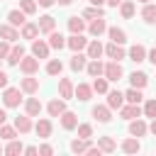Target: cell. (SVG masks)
Returning <instances> with one entry per match:
<instances>
[{
	"mask_svg": "<svg viewBox=\"0 0 156 156\" xmlns=\"http://www.w3.org/2000/svg\"><path fill=\"white\" fill-rule=\"evenodd\" d=\"M24 93H22V88L17 85H7V88H2V105L7 107V110H15V107H20L22 102H24V98H22Z\"/></svg>",
	"mask_w": 156,
	"mask_h": 156,
	"instance_id": "cell-1",
	"label": "cell"
},
{
	"mask_svg": "<svg viewBox=\"0 0 156 156\" xmlns=\"http://www.w3.org/2000/svg\"><path fill=\"white\" fill-rule=\"evenodd\" d=\"M105 56H107L110 61H122V58H127V49H124V44L107 41V44H105Z\"/></svg>",
	"mask_w": 156,
	"mask_h": 156,
	"instance_id": "cell-2",
	"label": "cell"
},
{
	"mask_svg": "<svg viewBox=\"0 0 156 156\" xmlns=\"http://www.w3.org/2000/svg\"><path fill=\"white\" fill-rule=\"evenodd\" d=\"M105 78H107L110 83L122 80V78H124V68H122V63H119V61H107V63H105Z\"/></svg>",
	"mask_w": 156,
	"mask_h": 156,
	"instance_id": "cell-3",
	"label": "cell"
},
{
	"mask_svg": "<svg viewBox=\"0 0 156 156\" xmlns=\"http://www.w3.org/2000/svg\"><path fill=\"white\" fill-rule=\"evenodd\" d=\"M90 115H93V119H95V122H100V124L112 122V107H110L107 102H105V105H93Z\"/></svg>",
	"mask_w": 156,
	"mask_h": 156,
	"instance_id": "cell-4",
	"label": "cell"
},
{
	"mask_svg": "<svg viewBox=\"0 0 156 156\" xmlns=\"http://www.w3.org/2000/svg\"><path fill=\"white\" fill-rule=\"evenodd\" d=\"M117 112H119V117L127 119V122H129V119H136V117H144V110H141V105H136V102H124Z\"/></svg>",
	"mask_w": 156,
	"mask_h": 156,
	"instance_id": "cell-5",
	"label": "cell"
},
{
	"mask_svg": "<svg viewBox=\"0 0 156 156\" xmlns=\"http://www.w3.org/2000/svg\"><path fill=\"white\" fill-rule=\"evenodd\" d=\"M66 24H68V32H71V34H83V32L88 29V20H85L83 15H71V17L66 20Z\"/></svg>",
	"mask_w": 156,
	"mask_h": 156,
	"instance_id": "cell-6",
	"label": "cell"
},
{
	"mask_svg": "<svg viewBox=\"0 0 156 156\" xmlns=\"http://www.w3.org/2000/svg\"><path fill=\"white\" fill-rule=\"evenodd\" d=\"M107 22H105V17H98V20H90L88 22V34L93 37V39H100L102 34H107Z\"/></svg>",
	"mask_w": 156,
	"mask_h": 156,
	"instance_id": "cell-7",
	"label": "cell"
},
{
	"mask_svg": "<svg viewBox=\"0 0 156 156\" xmlns=\"http://www.w3.org/2000/svg\"><path fill=\"white\" fill-rule=\"evenodd\" d=\"M34 132H37L39 139H49L51 132H54V122H51L49 117H39V119L34 122Z\"/></svg>",
	"mask_w": 156,
	"mask_h": 156,
	"instance_id": "cell-8",
	"label": "cell"
},
{
	"mask_svg": "<svg viewBox=\"0 0 156 156\" xmlns=\"http://www.w3.org/2000/svg\"><path fill=\"white\" fill-rule=\"evenodd\" d=\"M85 66H88V54L85 51H73V56L68 61V68L73 73H80V71H85Z\"/></svg>",
	"mask_w": 156,
	"mask_h": 156,
	"instance_id": "cell-9",
	"label": "cell"
},
{
	"mask_svg": "<svg viewBox=\"0 0 156 156\" xmlns=\"http://www.w3.org/2000/svg\"><path fill=\"white\" fill-rule=\"evenodd\" d=\"M68 107H66V100L58 95V98H51L49 102H46V112H49V117H61L63 112H66Z\"/></svg>",
	"mask_w": 156,
	"mask_h": 156,
	"instance_id": "cell-10",
	"label": "cell"
},
{
	"mask_svg": "<svg viewBox=\"0 0 156 156\" xmlns=\"http://www.w3.org/2000/svg\"><path fill=\"white\" fill-rule=\"evenodd\" d=\"M127 132L132 134V136H146L149 134V124H146V119H141V117H136V119H129V127H127Z\"/></svg>",
	"mask_w": 156,
	"mask_h": 156,
	"instance_id": "cell-11",
	"label": "cell"
},
{
	"mask_svg": "<svg viewBox=\"0 0 156 156\" xmlns=\"http://www.w3.org/2000/svg\"><path fill=\"white\" fill-rule=\"evenodd\" d=\"M58 95H61L63 100H73V98H76V85H73L71 78H61V76H58Z\"/></svg>",
	"mask_w": 156,
	"mask_h": 156,
	"instance_id": "cell-12",
	"label": "cell"
},
{
	"mask_svg": "<svg viewBox=\"0 0 156 156\" xmlns=\"http://www.w3.org/2000/svg\"><path fill=\"white\" fill-rule=\"evenodd\" d=\"M22 107H24V112H27L29 117H39V115H41V110H44L41 100H39V98H34V95H29V98L22 102Z\"/></svg>",
	"mask_w": 156,
	"mask_h": 156,
	"instance_id": "cell-13",
	"label": "cell"
},
{
	"mask_svg": "<svg viewBox=\"0 0 156 156\" xmlns=\"http://www.w3.org/2000/svg\"><path fill=\"white\" fill-rule=\"evenodd\" d=\"M88 41L90 39H85V34H71V37H66V46L71 51H85Z\"/></svg>",
	"mask_w": 156,
	"mask_h": 156,
	"instance_id": "cell-14",
	"label": "cell"
},
{
	"mask_svg": "<svg viewBox=\"0 0 156 156\" xmlns=\"http://www.w3.org/2000/svg\"><path fill=\"white\" fill-rule=\"evenodd\" d=\"M32 54L41 61V58H49V54H51V46H49V41H44V39H34L32 41Z\"/></svg>",
	"mask_w": 156,
	"mask_h": 156,
	"instance_id": "cell-15",
	"label": "cell"
},
{
	"mask_svg": "<svg viewBox=\"0 0 156 156\" xmlns=\"http://www.w3.org/2000/svg\"><path fill=\"white\" fill-rule=\"evenodd\" d=\"M146 46L144 44H132L129 49H127V58L129 61H134V63H141V61H146Z\"/></svg>",
	"mask_w": 156,
	"mask_h": 156,
	"instance_id": "cell-16",
	"label": "cell"
},
{
	"mask_svg": "<svg viewBox=\"0 0 156 156\" xmlns=\"http://www.w3.org/2000/svg\"><path fill=\"white\" fill-rule=\"evenodd\" d=\"M20 71L24 73V76H34L37 71H39V58L32 54V56H24L22 61H20Z\"/></svg>",
	"mask_w": 156,
	"mask_h": 156,
	"instance_id": "cell-17",
	"label": "cell"
},
{
	"mask_svg": "<svg viewBox=\"0 0 156 156\" xmlns=\"http://www.w3.org/2000/svg\"><path fill=\"white\" fill-rule=\"evenodd\" d=\"M20 88H22L24 95H37V93H39V78L24 76V78H20Z\"/></svg>",
	"mask_w": 156,
	"mask_h": 156,
	"instance_id": "cell-18",
	"label": "cell"
},
{
	"mask_svg": "<svg viewBox=\"0 0 156 156\" xmlns=\"http://www.w3.org/2000/svg\"><path fill=\"white\" fill-rule=\"evenodd\" d=\"M58 124H61V129H63V132H73V129L78 127V115H76V112H71V110H66V112L58 117Z\"/></svg>",
	"mask_w": 156,
	"mask_h": 156,
	"instance_id": "cell-19",
	"label": "cell"
},
{
	"mask_svg": "<svg viewBox=\"0 0 156 156\" xmlns=\"http://www.w3.org/2000/svg\"><path fill=\"white\" fill-rule=\"evenodd\" d=\"M0 39H5V41H10V44H15L17 39H22V34H20V29H17V27H12L10 22H5V24H0Z\"/></svg>",
	"mask_w": 156,
	"mask_h": 156,
	"instance_id": "cell-20",
	"label": "cell"
},
{
	"mask_svg": "<svg viewBox=\"0 0 156 156\" xmlns=\"http://www.w3.org/2000/svg\"><path fill=\"white\" fill-rule=\"evenodd\" d=\"M88 146H93V139H83V136H76L68 141V151L71 154H85Z\"/></svg>",
	"mask_w": 156,
	"mask_h": 156,
	"instance_id": "cell-21",
	"label": "cell"
},
{
	"mask_svg": "<svg viewBox=\"0 0 156 156\" xmlns=\"http://www.w3.org/2000/svg\"><path fill=\"white\" fill-rule=\"evenodd\" d=\"M20 34H22V39H27V41H34L41 32H39V24L37 22H24L22 27H20Z\"/></svg>",
	"mask_w": 156,
	"mask_h": 156,
	"instance_id": "cell-22",
	"label": "cell"
},
{
	"mask_svg": "<svg viewBox=\"0 0 156 156\" xmlns=\"http://www.w3.org/2000/svg\"><path fill=\"white\" fill-rule=\"evenodd\" d=\"M85 54H88V58H100V56H105V44L100 39H90L85 46Z\"/></svg>",
	"mask_w": 156,
	"mask_h": 156,
	"instance_id": "cell-23",
	"label": "cell"
},
{
	"mask_svg": "<svg viewBox=\"0 0 156 156\" xmlns=\"http://www.w3.org/2000/svg\"><path fill=\"white\" fill-rule=\"evenodd\" d=\"M15 127H17V132L20 134H29L32 129H34V122H32V117L24 112V115H20V117H15V122H12Z\"/></svg>",
	"mask_w": 156,
	"mask_h": 156,
	"instance_id": "cell-24",
	"label": "cell"
},
{
	"mask_svg": "<svg viewBox=\"0 0 156 156\" xmlns=\"http://www.w3.org/2000/svg\"><path fill=\"white\" fill-rule=\"evenodd\" d=\"M119 149L124 151V154H139L141 151V141H139V136H127V139H122V144H119Z\"/></svg>",
	"mask_w": 156,
	"mask_h": 156,
	"instance_id": "cell-25",
	"label": "cell"
},
{
	"mask_svg": "<svg viewBox=\"0 0 156 156\" xmlns=\"http://www.w3.org/2000/svg\"><path fill=\"white\" fill-rule=\"evenodd\" d=\"M24 56H27V54H24V46L15 41V44H12V49H10V56H7L5 61H7L10 66H20V61H22Z\"/></svg>",
	"mask_w": 156,
	"mask_h": 156,
	"instance_id": "cell-26",
	"label": "cell"
},
{
	"mask_svg": "<svg viewBox=\"0 0 156 156\" xmlns=\"http://www.w3.org/2000/svg\"><path fill=\"white\" fill-rule=\"evenodd\" d=\"M85 73L90 78H98V76H105V63L100 58H88V66H85Z\"/></svg>",
	"mask_w": 156,
	"mask_h": 156,
	"instance_id": "cell-27",
	"label": "cell"
},
{
	"mask_svg": "<svg viewBox=\"0 0 156 156\" xmlns=\"http://www.w3.org/2000/svg\"><path fill=\"white\" fill-rule=\"evenodd\" d=\"M129 85L144 90V88L149 85V76H146L144 71H132V73H129Z\"/></svg>",
	"mask_w": 156,
	"mask_h": 156,
	"instance_id": "cell-28",
	"label": "cell"
},
{
	"mask_svg": "<svg viewBox=\"0 0 156 156\" xmlns=\"http://www.w3.org/2000/svg\"><path fill=\"white\" fill-rule=\"evenodd\" d=\"M93 95H95V90H93V83H78V85H76V100H80V102H88Z\"/></svg>",
	"mask_w": 156,
	"mask_h": 156,
	"instance_id": "cell-29",
	"label": "cell"
},
{
	"mask_svg": "<svg viewBox=\"0 0 156 156\" xmlns=\"http://www.w3.org/2000/svg\"><path fill=\"white\" fill-rule=\"evenodd\" d=\"M37 24H39V32H41V34H51V32L56 29V17H51V15H41V17L37 20Z\"/></svg>",
	"mask_w": 156,
	"mask_h": 156,
	"instance_id": "cell-30",
	"label": "cell"
},
{
	"mask_svg": "<svg viewBox=\"0 0 156 156\" xmlns=\"http://www.w3.org/2000/svg\"><path fill=\"white\" fill-rule=\"evenodd\" d=\"M105 102H107L112 110H119L127 100H124V93H122V90H107V100H105Z\"/></svg>",
	"mask_w": 156,
	"mask_h": 156,
	"instance_id": "cell-31",
	"label": "cell"
},
{
	"mask_svg": "<svg viewBox=\"0 0 156 156\" xmlns=\"http://www.w3.org/2000/svg\"><path fill=\"white\" fill-rule=\"evenodd\" d=\"M119 15H122V20H132V17L136 15V0H122Z\"/></svg>",
	"mask_w": 156,
	"mask_h": 156,
	"instance_id": "cell-32",
	"label": "cell"
},
{
	"mask_svg": "<svg viewBox=\"0 0 156 156\" xmlns=\"http://www.w3.org/2000/svg\"><path fill=\"white\" fill-rule=\"evenodd\" d=\"M7 22H10L12 27H17V29H20V27L27 22V15H24L20 7H15V10H10V12H7Z\"/></svg>",
	"mask_w": 156,
	"mask_h": 156,
	"instance_id": "cell-33",
	"label": "cell"
},
{
	"mask_svg": "<svg viewBox=\"0 0 156 156\" xmlns=\"http://www.w3.org/2000/svg\"><path fill=\"white\" fill-rule=\"evenodd\" d=\"M107 37H110V41H117V44H127V32H124L122 27H117V24L107 27Z\"/></svg>",
	"mask_w": 156,
	"mask_h": 156,
	"instance_id": "cell-34",
	"label": "cell"
},
{
	"mask_svg": "<svg viewBox=\"0 0 156 156\" xmlns=\"http://www.w3.org/2000/svg\"><path fill=\"white\" fill-rule=\"evenodd\" d=\"M46 37H49L46 41H49V46H51V49H56V51L66 49V37H63L61 32H56V29H54V32H51V34H46Z\"/></svg>",
	"mask_w": 156,
	"mask_h": 156,
	"instance_id": "cell-35",
	"label": "cell"
},
{
	"mask_svg": "<svg viewBox=\"0 0 156 156\" xmlns=\"http://www.w3.org/2000/svg\"><path fill=\"white\" fill-rule=\"evenodd\" d=\"M98 146L102 149V154H112V151H117V141H115V136H110V134L98 136Z\"/></svg>",
	"mask_w": 156,
	"mask_h": 156,
	"instance_id": "cell-36",
	"label": "cell"
},
{
	"mask_svg": "<svg viewBox=\"0 0 156 156\" xmlns=\"http://www.w3.org/2000/svg\"><path fill=\"white\" fill-rule=\"evenodd\" d=\"M44 71H46V76H61L63 73V63H61V58H49L46 61V66H44Z\"/></svg>",
	"mask_w": 156,
	"mask_h": 156,
	"instance_id": "cell-37",
	"label": "cell"
},
{
	"mask_svg": "<svg viewBox=\"0 0 156 156\" xmlns=\"http://www.w3.org/2000/svg\"><path fill=\"white\" fill-rule=\"evenodd\" d=\"M5 154H7V156L24 154V144H22L20 139H10V141H5Z\"/></svg>",
	"mask_w": 156,
	"mask_h": 156,
	"instance_id": "cell-38",
	"label": "cell"
},
{
	"mask_svg": "<svg viewBox=\"0 0 156 156\" xmlns=\"http://www.w3.org/2000/svg\"><path fill=\"white\" fill-rule=\"evenodd\" d=\"M141 20H144L146 24H154V22H156V5H154V2H144V7H141Z\"/></svg>",
	"mask_w": 156,
	"mask_h": 156,
	"instance_id": "cell-39",
	"label": "cell"
},
{
	"mask_svg": "<svg viewBox=\"0 0 156 156\" xmlns=\"http://www.w3.org/2000/svg\"><path fill=\"white\" fill-rule=\"evenodd\" d=\"M93 90H95L98 95H107V90H110V80H107L105 76L93 78Z\"/></svg>",
	"mask_w": 156,
	"mask_h": 156,
	"instance_id": "cell-40",
	"label": "cell"
},
{
	"mask_svg": "<svg viewBox=\"0 0 156 156\" xmlns=\"http://www.w3.org/2000/svg\"><path fill=\"white\" fill-rule=\"evenodd\" d=\"M17 136H20V132H17L15 124H0V139H2V141L17 139Z\"/></svg>",
	"mask_w": 156,
	"mask_h": 156,
	"instance_id": "cell-41",
	"label": "cell"
},
{
	"mask_svg": "<svg viewBox=\"0 0 156 156\" xmlns=\"http://www.w3.org/2000/svg\"><path fill=\"white\" fill-rule=\"evenodd\" d=\"M124 100H127V102L141 105V102H144V93H141L139 88H132V85H129V90H124Z\"/></svg>",
	"mask_w": 156,
	"mask_h": 156,
	"instance_id": "cell-42",
	"label": "cell"
},
{
	"mask_svg": "<svg viewBox=\"0 0 156 156\" xmlns=\"http://www.w3.org/2000/svg\"><path fill=\"white\" fill-rule=\"evenodd\" d=\"M80 15H83V17H85V20L90 22V20H98V17H105V10H102V7H98V5H90V7H85V10L80 12Z\"/></svg>",
	"mask_w": 156,
	"mask_h": 156,
	"instance_id": "cell-43",
	"label": "cell"
},
{
	"mask_svg": "<svg viewBox=\"0 0 156 156\" xmlns=\"http://www.w3.org/2000/svg\"><path fill=\"white\" fill-rule=\"evenodd\" d=\"M141 110H144V117L154 119V117H156V98H149V100H144Z\"/></svg>",
	"mask_w": 156,
	"mask_h": 156,
	"instance_id": "cell-44",
	"label": "cell"
},
{
	"mask_svg": "<svg viewBox=\"0 0 156 156\" xmlns=\"http://www.w3.org/2000/svg\"><path fill=\"white\" fill-rule=\"evenodd\" d=\"M20 10L29 17V15H34L39 10V5H37V0H20Z\"/></svg>",
	"mask_w": 156,
	"mask_h": 156,
	"instance_id": "cell-45",
	"label": "cell"
},
{
	"mask_svg": "<svg viewBox=\"0 0 156 156\" xmlns=\"http://www.w3.org/2000/svg\"><path fill=\"white\" fill-rule=\"evenodd\" d=\"M78 136H83V139H93V124L90 122H78Z\"/></svg>",
	"mask_w": 156,
	"mask_h": 156,
	"instance_id": "cell-46",
	"label": "cell"
},
{
	"mask_svg": "<svg viewBox=\"0 0 156 156\" xmlns=\"http://www.w3.org/2000/svg\"><path fill=\"white\" fill-rule=\"evenodd\" d=\"M10 49H12V44L5 41V39H0V61H5V58L10 56Z\"/></svg>",
	"mask_w": 156,
	"mask_h": 156,
	"instance_id": "cell-47",
	"label": "cell"
},
{
	"mask_svg": "<svg viewBox=\"0 0 156 156\" xmlns=\"http://www.w3.org/2000/svg\"><path fill=\"white\" fill-rule=\"evenodd\" d=\"M51 154H54V146L51 144H46V141L39 144V156H51Z\"/></svg>",
	"mask_w": 156,
	"mask_h": 156,
	"instance_id": "cell-48",
	"label": "cell"
},
{
	"mask_svg": "<svg viewBox=\"0 0 156 156\" xmlns=\"http://www.w3.org/2000/svg\"><path fill=\"white\" fill-rule=\"evenodd\" d=\"M146 61H149L151 66H156V46H151V49L146 51Z\"/></svg>",
	"mask_w": 156,
	"mask_h": 156,
	"instance_id": "cell-49",
	"label": "cell"
},
{
	"mask_svg": "<svg viewBox=\"0 0 156 156\" xmlns=\"http://www.w3.org/2000/svg\"><path fill=\"white\" fill-rule=\"evenodd\" d=\"M7 85H10V76L5 71H0V88H7Z\"/></svg>",
	"mask_w": 156,
	"mask_h": 156,
	"instance_id": "cell-50",
	"label": "cell"
},
{
	"mask_svg": "<svg viewBox=\"0 0 156 156\" xmlns=\"http://www.w3.org/2000/svg\"><path fill=\"white\" fill-rule=\"evenodd\" d=\"M37 5H39V7H46V10H49V7H54V5H56V0H37Z\"/></svg>",
	"mask_w": 156,
	"mask_h": 156,
	"instance_id": "cell-51",
	"label": "cell"
},
{
	"mask_svg": "<svg viewBox=\"0 0 156 156\" xmlns=\"http://www.w3.org/2000/svg\"><path fill=\"white\" fill-rule=\"evenodd\" d=\"M24 154L27 156H37L39 154V146H24Z\"/></svg>",
	"mask_w": 156,
	"mask_h": 156,
	"instance_id": "cell-52",
	"label": "cell"
},
{
	"mask_svg": "<svg viewBox=\"0 0 156 156\" xmlns=\"http://www.w3.org/2000/svg\"><path fill=\"white\" fill-rule=\"evenodd\" d=\"M149 134H154V136H156V117L149 122Z\"/></svg>",
	"mask_w": 156,
	"mask_h": 156,
	"instance_id": "cell-53",
	"label": "cell"
},
{
	"mask_svg": "<svg viewBox=\"0 0 156 156\" xmlns=\"http://www.w3.org/2000/svg\"><path fill=\"white\" fill-rule=\"evenodd\" d=\"M7 107H0V124H5V119H7V112H5Z\"/></svg>",
	"mask_w": 156,
	"mask_h": 156,
	"instance_id": "cell-54",
	"label": "cell"
},
{
	"mask_svg": "<svg viewBox=\"0 0 156 156\" xmlns=\"http://www.w3.org/2000/svg\"><path fill=\"white\" fill-rule=\"evenodd\" d=\"M90 5H98V7H102V5H107V0H88Z\"/></svg>",
	"mask_w": 156,
	"mask_h": 156,
	"instance_id": "cell-55",
	"label": "cell"
},
{
	"mask_svg": "<svg viewBox=\"0 0 156 156\" xmlns=\"http://www.w3.org/2000/svg\"><path fill=\"white\" fill-rule=\"evenodd\" d=\"M107 5H110V7H119V5H122V0H107Z\"/></svg>",
	"mask_w": 156,
	"mask_h": 156,
	"instance_id": "cell-56",
	"label": "cell"
},
{
	"mask_svg": "<svg viewBox=\"0 0 156 156\" xmlns=\"http://www.w3.org/2000/svg\"><path fill=\"white\" fill-rule=\"evenodd\" d=\"M56 2H58V5H71L73 0H56Z\"/></svg>",
	"mask_w": 156,
	"mask_h": 156,
	"instance_id": "cell-57",
	"label": "cell"
},
{
	"mask_svg": "<svg viewBox=\"0 0 156 156\" xmlns=\"http://www.w3.org/2000/svg\"><path fill=\"white\" fill-rule=\"evenodd\" d=\"M0 154H5V146H2V139H0Z\"/></svg>",
	"mask_w": 156,
	"mask_h": 156,
	"instance_id": "cell-58",
	"label": "cell"
},
{
	"mask_svg": "<svg viewBox=\"0 0 156 156\" xmlns=\"http://www.w3.org/2000/svg\"><path fill=\"white\" fill-rule=\"evenodd\" d=\"M136 2H141V5H144V2H151V0H136Z\"/></svg>",
	"mask_w": 156,
	"mask_h": 156,
	"instance_id": "cell-59",
	"label": "cell"
}]
</instances>
